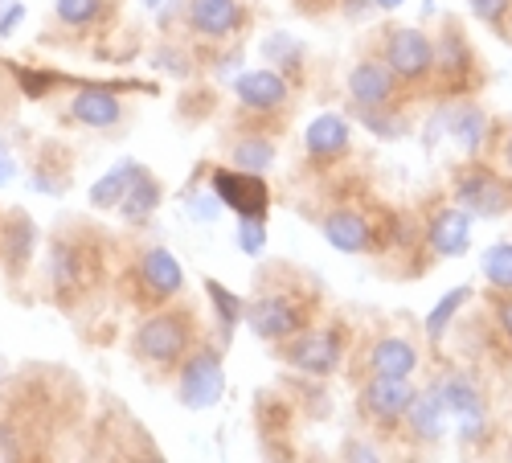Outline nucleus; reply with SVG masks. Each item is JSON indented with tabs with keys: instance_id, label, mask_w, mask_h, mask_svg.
<instances>
[{
	"instance_id": "f257e3e1",
	"label": "nucleus",
	"mask_w": 512,
	"mask_h": 463,
	"mask_svg": "<svg viewBox=\"0 0 512 463\" xmlns=\"http://www.w3.org/2000/svg\"><path fill=\"white\" fill-rule=\"evenodd\" d=\"M455 205L472 218H500L512 209V181L488 164H467L455 177Z\"/></svg>"
},
{
	"instance_id": "f03ea898",
	"label": "nucleus",
	"mask_w": 512,
	"mask_h": 463,
	"mask_svg": "<svg viewBox=\"0 0 512 463\" xmlns=\"http://www.w3.org/2000/svg\"><path fill=\"white\" fill-rule=\"evenodd\" d=\"M209 189L218 193V201L226 209H234L238 218H267L271 189H267L263 173H246V168H213Z\"/></svg>"
},
{
	"instance_id": "7ed1b4c3",
	"label": "nucleus",
	"mask_w": 512,
	"mask_h": 463,
	"mask_svg": "<svg viewBox=\"0 0 512 463\" xmlns=\"http://www.w3.org/2000/svg\"><path fill=\"white\" fill-rule=\"evenodd\" d=\"M185 349H189V320L177 316V312H160V316L144 320L140 332H136V353L144 361L160 365V369L181 361Z\"/></svg>"
},
{
	"instance_id": "20e7f679",
	"label": "nucleus",
	"mask_w": 512,
	"mask_h": 463,
	"mask_svg": "<svg viewBox=\"0 0 512 463\" xmlns=\"http://www.w3.org/2000/svg\"><path fill=\"white\" fill-rule=\"evenodd\" d=\"M226 394V369L222 357L213 349H197L185 365H181V406L189 410H209L218 406Z\"/></svg>"
},
{
	"instance_id": "39448f33",
	"label": "nucleus",
	"mask_w": 512,
	"mask_h": 463,
	"mask_svg": "<svg viewBox=\"0 0 512 463\" xmlns=\"http://www.w3.org/2000/svg\"><path fill=\"white\" fill-rule=\"evenodd\" d=\"M386 66L398 74V82H422L435 74V41L422 29H390L386 37Z\"/></svg>"
},
{
	"instance_id": "423d86ee",
	"label": "nucleus",
	"mask_w": 512,
	"mask_h": 463,
	"mask_svg": "<svg viewBox=\"0 0 512 463\" xmlns=\"http://www.w3.org/2000/svg\"><path fill=\"white\" fill-rule=\"evenodd\" d=\"M246 9L242 0H185V25L201 41H226L242 29Z\"/></svg>"
},
{
	"instance_id": "0eeeda50",
	"label": "nucleus",
	"mask_w": 512,
	"mask_h": 463,
	"mask_svg": "<svg viewBox=\"0 0 512 463\" xmlns=\"http://www.w3.org/2000/svg\"><path fill=\"white\" fill-rule=\"evenodd\" d=\"M394 91H398V74L377 62V58H365L349 70V95H353V107H390L394 103Z\"/></svg>"
},
{
	"instance_id": "6e6552de",
	"label": "nucleus",
	"mask_w": 512,
	"mask_h": 463,
	"mask_svg": "<svg viewBox=\"0 0 512 463\" xmlns=\"http://www.w3.org/2000/svg\"><path fill=\"white\" fill-rule=\"evenodd\" d=\"M234 99L246 107V111H279L287 103V78L271 66H259V70H246L234 78Z\"/></svg>"
},
{
	"instance_id": "1a4fd4ad",
	"label": "nucleus",
	"mask_w": 512,
	"mask_h": 463,
	"mask_svg": "<svg viewBox=\"0 0 512 463\" xmlns=\"http://www.w3.org/2000/svg\"><path fill=\"white\" fill-rule=\"evenodd\" d=\"M426 246L435 250L439 259H459L467 246H472V214L459 205H447L426 226Z\"/></svg>"
},
{
	"instance_id": "9d476101",
	"label": "nucleus",
	"mask_w": 512,
	"mask_h": 463,
	"mask_svg": "<svg viewBox=\"0 0 512 463\" xmlns=\"http://www.w3.org/2000/svg\"><path fill=\"white\" fill-rule=\"evenodd\" d=\"M246 320H250V332L259 336V341H283V336L300 332V308L283 296H263L259 304H250Z\"/></svg>"
},
{
	"instance_id": "9b49d317",
	"label": "nucleus",
	"mask_w": 512,
	"mask_h": 463,
	"mask_svg": "<svg viewBox=\"0 0 512 463\" xmlns=\"http://www.w3.org/2000/svg\"><path fill=\"white\" fill-rule=\"evenodd\" d=\"M287 361H291L295 369H304V373L324 377V373H332L336 361H340V336H336L332 328L295 336V341L287 345Z\"/></svg>"
},
{
	"instance_id": "f8f14e48",
	"label": "nucleus",
	"mask_w": 512,
	"mask_h": 463,
	"mask_svg": "<svg viewBox=\"0 0 512 463\" xmlns=\"http://www.w3.org/2000/svg\"><path fill=\"white\" fill-rule=\"evenodd\" d=\"M70 119L82 123V128H115L123 119V103L115 87H78V95L70 99Z\"/></svg>"
},
{
	"instance_id": "ddd939ff",
	"label": "nucleus",
	"mask_w": 512,
	"mask_h": 463,
	"mask_svg": "<svg viewBox=\"0 0 512 463\" xmlns=\"http://www.w3.org/2000/svg\"><path fill=\"white\" fill-rule=\"evenodd\" d=\"M476 58H472V46H467V37L459 33V25H447L435 41V74L443 78L447 91H463V78L472 74Z\"/></svg>"
},
{
	"instance_id": "4468645a",
	"label": "nucleus",
	"mask_w": 512,
	"mask_h": 463,
	"mask_svg": "<svg viewBox=\"0 0 512 463\" xmlns=\"http://www.w3.org/2000/svg\"><path fill=\"white\" fill-rule=\"evenodd\" d=\"M320 230H324V242L332 250H340V255H365L373 246V226L357 209H332Z\"/></svg>"
},
{
	"instance_id": "2eb2a0df",
	"label": "nucleus",
	"mask_w": 512,
	"mask_h": 463,
	"mask_svg": "<svg viewBox=\"0 0 512 463\" xmlns=\"http://www.w3.org/2000/svg\"><path fill=\"white\" fill-rule=\"evenodd\" d=\"M140 283L152 300H173L177 291L185 287V271L177 263L173 250H164V246H152L144 250V259H140Z\"/></svg>"
},
{
	"instance_id": "dca6fc26",
	"label": "nucleus",
	"mask_w": 512,
	"mask_h": 463,
	"mask_svg": "<svg viewBox=\"0 0 512 463\" xmlns=\"http://www.w3.org/2000/svg\"><path fill=\"white\" fill-rule=\"evenodd\" d=\"M414 394H418V390H410L406 377H377V373H373V382L365 386L361 402H365V410H369L373 418H381V423H394V418H402V414L410 410Z\"/></svg>"
},
{
	"instance_id": "f3484780",
	"label": "nucleus",
	"mask_w": 512,
	"mask_h": 463,
	"mask_svg": "<svg viewBox=\"0 0 512 463\" xmlns=\"http://www.w3.org/2000/svg\"><path fill=\"white\" fill-rule=\"evenodd\" d=\"M349 136H353V132H349V119L324 111V115H316V119L308 123L304 148H308V156H312L316 164H324V160H336V156L349 152Z\"/></svg>"
},
{
	"instance_id": "a211bd4d",
	"label": "nucleus",
	"mask_w": 512,
	"mask_h": 463,
	"mask_svg": "<svg viewBox=\"0 0 512 463\" xmlns=\"http://www.w3.org/2000/svg\"><path fill=\"white\" fill-rule=\"evenodd\" d=\"M160 201H164L160 181L140 164V168H136V177H132V185H127V193H123V201H119V214H123L127 222H136V226H140V222H148V218L156 214Z\"/></svg>"
},
{
	"instance_id": "6ab92c4d",
	"label": "nucleus",
	"mask_w": 512,
	"mask_h": 463,
	"mask_svg": "<svg viewBox=\"0 0 512 463\" xmlns=\"http://www.w3.org/2000/svg\"><path fill=\"white\" fill-rule=\"evenodd\" d=\"M369 369L377 377H410L418 369V353L402 336H381V341L369 349Z\"/></svg>"
},
{
	"instance_id": "aec40b11",
	"label": "nucleus",
	"mask_w": 512,
	"mask_h": 463,
	"mask_svg": "<svg viewBox=\"0 0 512 463\" xmlns=\"http://www.w3.org/2000/svg\"><path fill=\"white\" fill-rule=\"evenodd\" d=\"M33 242H37V226H33V218H25L21 209H13V214L5 218V230H0V255H5V263H9L13 275L29 263Z\"/></svg>"
},
{
	"instance_id": "412c9836",
	"label": "nucleus",
	"mask_w": 512,
	"mask_h": 463,
	"mask_svg": "<svg viewBox=\"0 0 512 463\" xmlns=\"http://www.w3.org/2000/svg\"><path fill=\"white\" fill-rule=\"evenodd\" d=\"M447 132H451V140H455L467 156H476V152L484 148V140H488V115H484L476 103H459V107L447 115Z\"/></svg>"
},
{
	"instance_id": "4be33fe9",
	"label": "nucleus",
	"mask_w": 512,
	"mask_h": 463,
	"mask_svg": "<svg viewBox=\"0 0 512 463\" xmlns=\"http://www.w3.org/2000/svg\"><path fill=\"white\" fill-rule=\"evenodd\" d=\"M410 427H414V435L418 439H439L443 435V427H447V406H443V398H439V390H426V394H414V402H410Z\"/></svg>"
},
{
	"instance_id": "5701e85b",
	"label": "nucleus",
	"mask_w": 512,
	"mask_h": 463,
	"mask_svg": "<svg viewBox=\"0 0 512 463\" xmlns=\"http://www.w3.org/2000/svg\"><path fill=\"white\" fill-rule=\"evenodd\" d=\"M136 168H140V160H119L111 173H103L95 185H91V205L95 209H119V201H123V193H127V185H132V177H136Z\"/></svg>"
},
{
	"instance_id": "b1692460",
	"label": "nucleus",
	"mask_w": 512,
	"mask_h": 463,
	"mask_svg": "<svg viewBox=\"0 0 512 463\" xmlns=\"http://www.w3.org/2000/svg\"><path fill=\"white\" fill-rule=\"evenodd\" d=\"M435 390H439V398H443L447 414H455V418H476V414H484L480 390H476L472 382H467V377H459V373L443 377V382H439Z\"/></svg>"
},
{
	"instance_id": "393cba45",
	"label": "nucleus",
	"mask_w": 512,
	"mask_h": 463,
	"mask_svg": "<svg viewBox=\"0 0 512 463\" xmlns=\"http://www.w3.org/2000/svg\"><path fill=\"white\" fill-rule=\"evenodd\" d=\"M230 164L234 168H246V173H267V168L275 164V140L271 136H259V132L242 136L230 148Z\"/></svg>"
},
{
	"instance_id": "a878e982",
	"label": "nucleus",
	"mask_w": 512,
	"mask_h": 463,
	"mask_svg": "<svg viewBox=\"0 0 512 463\" xmlns=\"http://www.w3.org/2000/svg\"><path fill=\"white\" fill-rule=\"evenodd\" d=\"M205 291H209L213 308H218V320H222V336H226V345H230V336H234L238 320L246 316V308H242V300L234 296V291H230V287H222L218 279H205Z\"/></svg>"
},
{
	"instance_id": "bb28decb",
	"label": "nucleus",
	"mask_w": 512,
	"mask_h": 463,
	"mask_svg": "<svg viewBox=\"0 0 512 463\" xmlns=\"http://www.w3.org/2000/svg\"><path fill=\"white\" fill-rule=\"evenodd\" d=\"M263 58L279 70H300V58H304V41H295L291 33H267L263 37Z\"/></svg>"
},
{
	"instance_id": "cd10ccee",
	"label": "nucleus",
	"mask_w": 512,
	"mask_h": 463,
	"mask_svg": "<svg viewBox=\"0 0 512 463\" xmlns=\"http://www.w3.org/2000/svg\"><path fill=\"white\" fill-rule=\"evenodd\" d=\"M467 296H472V287H451L447 296L431 308V316H426V336H431V341H443V332L451 328V320H455V312L467 304Z\"/></svg>"
},
{
	"instance_id": "c85d7f7f",
	"label": "nucleus",
	"mask_w": 512,
	"mask_h": 463,
	"mask_svg": "<svg viewBox=\"0 0 512 463\" xmlns=\"http://www.w3.org/2000/svg\"><path fill=\"white\" fill-rule=\"evenodd\" d=\"M78 271H82V255L70 246V242H54V250H50V275H54V287L58 291H70L74 283H78Z\"/></svg>"
},
{
	"instance_id": "c756f323",
	"label": "nucleus",
	"mask_w": 512,
	"mask_h": 463,
	"mask_svg": "<svg viewBox=\"0 0 512 463\" xmlns=\"http://www.w3.org/2000/svg\"><path fill=\"white\" fill-rule=\"evenodd\" d=\"M484 279L496 287V291H512V242H496L484 250Z\"/></svg>"
},
{
	"instance_id": "7c9ffc66",
	"label": "nucleus",
	"mask_w": 512,
	"mask_h": 463,
	"mask_svg": "<svg viewBox=\"0 0 512 463\" xmlns=\"http://www.w3.org/2000/svg\"><path fill=\"white\" fill-rule=\"evenodd\" d=\"M54 13L70 29H87V25H95L107 13V0H58Z\"/></svg>"
},
{
	"instance_id": "2f4dec72",
	"label": "nucleus",
	"mask_w": 512,
	"mask_h": 463,
	"mask_svg": "<svg viewBox=\"0 0 512 463\" xmlns=\"http://www.w3.org/2000/svg\"><path fill=\"white\" fill-rule=\"evenodd\" d=\"M238 250L246 259H259L267 250V218H242L238 222Z\"/></svg>"
},
{
	"instance_id": "473e14b6",
	"label": "nucleus",
	"mask_w": 512,
	"mask_h": 463,
	"mask_svg": "<svg viewBox=\"0 0 512 463\" xmlns=\"http://www.w3.org/2000/svg\"><path fill=\"white\" fill-rule=\"evenodd\" d=\"M353 111H357V119L365 123L373 136H381V140L402 136V119L398 115H386V107H353Z\"/></svg>"
},
{
	"instance_id": "72a5a7b5",
	"label": "nucleus",
	"mask_w": 512,
	"mask_h": 463,
	"mask_svg": "<svg viewBox=\"0 0 512 463\" xmlns=\"http://www.w3.org/2000/svg\"><path fill=\"white\" fill-rule=\"evenodd\" d=\"M467 9H472V17L484 21L488 29H500V33H504V25H508V17H512V0H467ZM504 37H508V33H504Z\"/></svg>"
},
{
	"instance_id": "f704fd0d",
	"label": "nucleus",
	"mask_w": 512,
	"mask_h": 463,
	"mask_svg": "<svg viewBox=\"0 0 512 463\" xmlns=\"http://www.w3.org/2000/svg\"><path fill=\"white\" fill-rule=\"evenodd\" d=\"M185 214L189 218H197V222H213V218H218L222 214V201H218V193H189L185 197Z\"/></svg>"
},
{
	"instance_id": "c9c22d12",
	"label": "nucleus",
	"mask_w": 512,
	"mask_h": 463,
	"mask_svg": "<svg viewBox=\"0 0 512 463\" xmlns=\"http://www.w3.org/2000/svg\"><path fill=\"white\" fill-rule=\"evenodd\" d=\"M17 82H21V91L29 99H46V91L58 82V74H46V70H21L17 66Z\"/></svg>"
},
{
	"instance_id": "e433bc0d",
	"label": "nucleus",
	"mask_w": 512,
	"mask_h": 463,
	"mask_svg": "<svg viewBox=\"0 0 512 463\" xmlns=\"http://www.w3.org/2000/svg\"><path fill=\"white\" fill-rule=\"evenodd\" d=\"M156 66H164L168 74H189V54L181 46H160L156 50Z\"/></svg>"
},
{
	"instance_id": "4c0bfd02",
	"label": "nucleus",
	"mask_w": 512,
	"mask_h": 463,
	"mask_svg": "<svg viewBox=\"0 0 512 463\" xmlns=\"http://www.w3.org/2000/svg\"><path fill=\"white\" fill-rule=\"evenodd\" d=\"M25 21V5L21 0H9L5 9H0V37H13V29Z\"/></svg>"
},
{
	"instance_id": "58836bf2",
	"label": "nucleus",
	"mask_w": 512,
	"mask_h": 463,
	"mask_svg": "<svg viewBox=\"0 0 512 463\" xmlns=\"http://www.w3.org/2000/svg\"><path fill=\"white\" fill-rule=\"evenodd\" d=\"M13 177H17V160H13V148H9V140L0 136V189H5Z\"/></svg>"
},
{
	"instance_id": "ea45409f",
	"label": "nucleus",
	"mask_w": 512,
	"mask_h": 463,
	"mask_svg": "<svg viewBox=\"0 0 512 463\" xmlns=\"http://www.w3.org/2000/svg\"><path fill=\"white\" fill-rule=\"evenodd\" d=\"M349 463H381V459H377V451L369 443H353L349 447Z\"/></svg>"
},
{
	"instance_id": "a19ab883",
	"label": "nucleus",
	"mask_w": 512,
	"mask_h": 463,
	"mask_svg": "<svg viewBox=\"0 0 512 463\" xmlns=\"http://www.w3.org/2000/svg\"><path fill=\"white\" fill-rule=\"evenodd\" d=\"M496 320H500L504 336H512V300H500V304H496Z\"/></svg>"
},
{
	"instance_id": "79ce46f5",
	"label": "nucleus",
	"mask_w": 512,
	"mask_h": 463,
	"mask_svg": "<svg viewBox=\"0 0 512 463\" xmlns=\"http://www.w3.org/2000/svg\"><path fill=\"white\" fill-rule=\"evenodd\" d=\"M369 5H373V9H381V13H394V9H402V5H406V0H369Z\"/></svg>"
},
{
	"instance_id": "37998d69",
	"label": "nucleus",
	"mask_w": 512,
	"mask_h": 463,
	"mask_svg": "<svg viewBox=\"0 0 512 463\" xmlns=\"http://www.w3.org/2000/svg\"><path fill=\"white\" fill-rule=\"evenodd\" d=\"M500 160H504V173L512 177V136L504 140V148H500Z\"/></svg>"
},
{
	"instance_id": "c03bdc74",
	"label": "nucleus",
	"mask_w": 512,
	"mask_h": 463,
	"mask_svg": "<svg viewBox=\"0 0 512 463\" xmlns=\"http://www.w3.org/2000/svg\"><path fill=\"white\" fill-rule=\"evenodd\" d=\"M0 463H17V455H13L9 447H0Z\"/></svg>"
},
{
	"instance_id": "a18cd8bd",
	"label": "nucleus",
	"mask_w": 512,
	"mask_h": 463,
	"mask_svg": "<svg viewBox=\"0 0 512 463\" xmlns=\"http://www.w3.org/2000/svg\"><path fill=\"white\" fill-rule=\"evenodd\" d=\"M160 5H164V0H144V9H152V13H160Z\"/></svg>"
},
{
	"instance_id": "49530a36",
	"label": "nucleus",
	"mask_w": 512,
	"mask_h": 463,
	"mask_svg": "<svg viewBox=\"0 0 512 463\" xmlns=\"http://www.w3.org/2000/svg\"><path fill=\"white\" fill-rule=\"evenodd\" d=\"M136 463H164V459H156V455H148V459H136Z\"/></svg>"
}]
</instances>
